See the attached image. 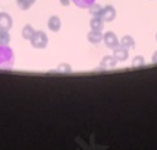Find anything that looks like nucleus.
<instances>
[{"instance_id": "obj_9", "label": "nucleus", "mask_w": 157, "mask_h": 150, "mask_svg": "<svg viewBox=\"0 0 157 150\" xmlns=\"http://www.w3.org/2000/svg\"><path fill=\"white\" fill-rule=\"evenodd\" d=\"M48 28L52 33H58L59 29L62 28V21L59 18V16H51L48 20Z\"/></svg>"}, {"instance_id": "obj_8", "label": "nucleus", "mask_w": 157, "mask_h": 150, "mask_svg": "<svg viewBox=\"0 0 157 150\" xmlns=\"http://www.w3.org/2000/svg\"><path fill=\"white\" fill-rule=\"evenodd\" d=\"M118 63V60L115 59L114 55H105L104 58L101 59V62H100V67L101 69H112L115 67Z\"/></svg>"}, {"instance_id": "obj_17", "label": "nucleus", "mask_w": 157, "mask_h": 150, "mask_svg": "<svg viewBox=\"0 0 157 150\" xmlns=\"http://www.w3.org/2000/svg\"><path fill=\"white\" fill-rule=\"evenodd\" d=\"M88 13L91 14L93 17L94 16H100L101 14V11H102V7H101V4H97V3H94V4H91V6L88 7Z\"/></svg>"}, {"instance_id": "obj_13", "label": "nucleus", "mask_w": 157, "mask_h": 150, "mask_svg": "<svg viewBox=\"0 0 157 150\" xmlns=\"http://www.w3.org/2000/svg\"><path fill=\"white\" fill-rule=\"evenodd\" d=\"M36 0H17V6H18L20 10H23V11H27L33 7V4L35 3Z\"/></svg>"}, {"instance_id": "obj_1", "label": "nucleus", "mask_w": 157, "mask_h": 150, "mask_svg": "<svg viewBox=\"0 0 157 150\" xmlns=\"http://www.w3.org/2000/svg\"><path fill=\"white\" fill-rule=\"evenodd\" d=\"M14 52L9 45H0V69H11L14 66Z\"/></svg>"}, {"instance_id": "obj_21", "label": "nucleus", "mask_w": 157, "mask_h": 150, "mask_svg": "<svg viewBox=\"0 0 157 150\" xmlns=\"http://www.w3.org/2000/svg\"><path fill=\"white\" fill-rule=\"evenodd\" d=\"M156 42H157V33H156Z\"/></svg>"}, {"instance_id": "obj_10", "label": "nucleus", "mask_w": 157, "mask_h": 150, "mask_svg": "<svg viewBox=\"0 0 157 150\" xmlns=\"http://www.w3.org/2000/svg\"><path fill=\"white\" fill-rule=\"evenodd\" d=\"M104 21H102V18L100 16H94L91 20H90V27H91V29H97V31H102V28H104Z\"/></svg>"}, {"instance_id": "obj_2", "label": "nucleus", "mask_w": 157, "mask_h": 150, "mask_svg": "<svg viewBox=\"0 0 157 150\" xmlns=\"http://www.w3.org/2000/svg\"><path fill=\"white\" fill-rule=\"evenodd\" d=\"M48 42H49V38L44 31H35L34 35L31 37V39H29L31 46L35 49H45L48 46Z\"/></svg>"}, {"instance_id": "obj_20", "label": "nucleus", "mask_w": 157, "mask_h": 150, "mask_svg": "<svg viewBox=\"0 0 157 150\" xmlns=\"http://www.w3.org/2000/svg\"><path fill=\"white\" fill-rule=\"evenodd\" d=\"M151 62H153V63H157V51L153 53V55H151Z\"/></svg>"}, {"instance_id": "obj_16", "label": "nucleus", "mask_w": 157, "mask_h": 150, "mask_svg": "<svg viewBox=\"0 0 157 150\" xmlns=\"http://www.w3.org/2000/svg\"><path fill=\"white\" fill-rule=\"evenodd\" d=\"M146 65V58L142 55H136L132 59V67H142Z\"/></svg>"}, {"instance_id": "obj_12", "label": "nucleus", "mask_w": 157, "mask_h": 150, "mask_svg": "<svg viewBox=\"0 0 157 150\" xmlns=\"http://www.w3.org/2000/svg\"><path fill=\"white\" fill-rule=\"evenodd\" d=\"M34 33H35L34 27L31 25V24H27V25H24L23 29H21V37H23L24 39H27V41H29L31 37L34 35Z\"/></svg>"}, {"instance_id": "obj_11", "label": "nucleus", "mask_w": 157, "mask_h": 150, "mask_svg": "<svg viewBox=\"0 0 157 150\" xmlns=\"http://www.w3.org/2000/svg\"><path fill=\"white\" fill-rule=\"evenodd\" d=\"M119 45L122 46H126V48H135V38L132 35H124L121 39H119Z\"/></svg>"}, {"instance_id": "obj_7", "label": "nucleus", "mask_w": 157, "mask_h": 150, "mask_svg": "<svg viewBox=\"0 0 157 150\" xmlns=\"http://www.w3.org/2000/svg\"><path fill=\"white\" fill-rule=\"evenodd\" d=\"M87 41L93 45L102 42V31H97V29H90L87 34Z\"/></svg>"}, {"instance_id": "obj_4", "label": "nucleus", "mask_w": 157, "mask_h": 150, "mask_svg": "<svg viewBox=\"0 0 157 150\" xmlns=\"http://www.w3.org/2000/svg\"><path fill=\"white\" fill-rule=\"evenodd\" d=\"M102 42L105 44V46L109 49H114L119 45V38L117 37V34L112 31H107L102 34Z\"/></svg>"}, {"instance_id": "obj_14", "label": "nucleus", "mask_w": 157, "mask_h": 150, "mask_svg": "<svg viewBox=\"0 0 157 150\" xmlns=\"http://www.w3.org/2000/svg\"><path fill=\"white\" fill-rule=\"evenodd\" d=\"M72 3L78 9H88L91 4L95 3V0H72Z\"/></svg>"}, {"instance_id": "obj_19", "label": "nucleus", "mask_w": 157, "mask_h": 150, "mask_svg": "<svg viewBox=\"0 0 157 150\" xmlns=\"http://www.w3.org/2000/svg\"><path fill=\"white\" fill-rule=\"evenodd\" d=\"M59 2H60V4H62V6H65V7H67L69 4L72 3V0H59Z\"/></svg>"}, {"instance_id": "obj_18", "label": "nucleus", "mask_w": 157, "mask_h": 150, "mask_svg": "<svg viewBox=\"0 0 157 150\" xmlns=\"http://www.w3.org/2000/svg\"><path fill=\"white\" fill-rule=\"evenodd\" d=\"M58 70H59V72H65V73L72 72V66L67 65V63H60V65H59V67H58Z\"/></svg>"}, {"instance_id": "obj_15", "label": "nucleus", "mask_w": 157, "mask_h": 150, "mask_svg": "<svg viewBox=\"0 0 157 150\" xmlns=\"http://www.w3.org/2000/svg\"><path fill=\"white\" fill-rule=\"evenodd\" d=\"M10 41H11V37H10L9 31L0 28V45H9Z\"/></svg>"}, {"instance_id": "obj_3", "label": "nucleus", "mask_w": 157, "mask_h": 150, "mask_svg": "<svg viewBox=\"0 0 157 150\" xmlns=\"http://www.w3.org/2000/svg\"><path fill=\"white\" fill-rule=\"evenodd\" d=\"M100 17L102 18L104 23H112L115 18H117V9L111 4H105L102 7V11L100 14Z\"/></svg>"}, {"instance_id": "obj_5", "label": "nucleus", "mask_w": 157, "mask_h": 150, "mask_svg": "<svg viewBox=\"0 0 157 150\" xmlns=\"http://www.w3.org/2000/svg\"><path fill=\"white\" fill-rule=\"evenodd\" d=\"M112 51H114L112 55L115 56V59H117L118 62H124V60H126V59L129 58V48H126V46L118 45L117 48H114Z\"/></svg>"}, {"instance_id": "obj_6", "label": "nucleus", "mask_w": 157, "mask_h": 150, "mask_svg": "<svg viewBox=\"0 0 157 150\" xmlns=\"http://www.w3.org/2000/svg\"><path fill=\"white\" fill-rule=\"evenodd\" d=\"M0 28L7 31L13 28V17L6 11H0Z\"/></svg>"}]
</instances>
